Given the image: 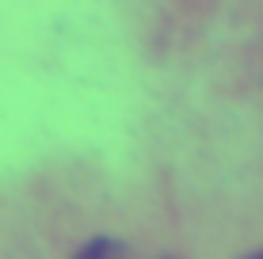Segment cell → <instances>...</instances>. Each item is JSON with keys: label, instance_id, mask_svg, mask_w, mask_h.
<instances>
[{"label": "cell", "instance_id": "obj_1", "mask_svg": "<svg viewBox=\"0 0 263 259\" xmlns=\"http://www.w3.org/2000/svg\"><path fill=\"white\" fill-rule=\"evenodd\" d=\"M72 259H126V252H122V244L119 240H107V236H99V240H92V244H84Z\"/></svg>", "mask_w": 263, "mask_h": 259}]
</instances>
